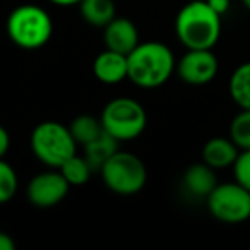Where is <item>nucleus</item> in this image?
Returning <instances> with one entry per match:
<instances>
[{
	"mask_svg": "<svg viewBox=\"0 0 250 250\" xmlns=\"http://www.w3.org/2000/svg\"><path fill=\"white\" fill-rule=\"evenodd\" d=\"M127 79L143 89H156L163 86L177 69L173 52L161 42L139 43L127 55Z\"/></svg>",
	"mask_w": 250,
	"mask_h": 250,
	"instance_id": "f257e3e1",
	"label": "nucleus"
},
{
	"mask_svg": "<svg viewBox=\"0 0 250 250\" xmlns=\"http://www.w3.org/2000/svg\"><path fill=\"white\" fill-rule=\"evenodd\" d=\"M100 120L104 132L110 134L118 143H124L136 139L144 132L147 115L139 101L122 96L104 104Z\"/></svg>",
	"mask_w": 250,
	"mask_h": 250,
	"instance_id": "39448f33",
	"label": "nucleus"
},
{
	"mask_svg": "<svg viewBox=\"0 0 250 250\" xmlns=\"http://www.w3.org/2000/svg\"><path fill=\"white\" fill-rule=\"evenodd\" d=\"M70 132H72L74 139L81 146H87L89 143H93L94 139L101 136L104 132L103 125H101L100 118H94L91 115H79L72 120V124L69 125Z\"/></svg>",
	"mask_w": 250,
	"mask_h": 250,
	"instance_id": "dca6fc26",
	"label": "nucleus"
},
{
	"mask_svg": "<svg viewBox=\"0 0 250 250\" xmlns=\"http://www.w3.org/2000/svg\"><path fill=\"white\" fill-rule=\"evenodd\" d=\"M228 91L233 103L240 110H250V62L242 63L233 70Z\"/></svg>",
	"mask_w": 250,
	"mask_h": 250,
	"instance_id": "2eb2a0df",
	"label": "nucleus"
},
{
	"mask_svg": "<svg viewBox=\"0 0 250 250\" xmlns=\"http://www.w3.org/2000/svg\"><path fill=\"white\" fill-rule=\"evenodd\" d=\"M18 173L16 170L4 161V158L0 160V204H5L9 202L18 192Z\"/></svg>",
	"mask_w": 250,
	"mask_h": 250,
	"instance_id": "aec40b11",
	"label": "nucleus"
},
{
	"mask_svg": "<svg viewBox=\"0 0 250 250\" xmlns=\"http://www.w3.org/2000/svg\"><path fill=\"white\" fill-rule=\"evenodd\" d=\"M229 139L240 151L250 149V110H240L229 124Z\"/></svg>",
	"mask_w": 250,
	"mask_h": 250,
	"instance_id": "6ab92c4d",
	"label": "nucleus"
},
{
	"mask_svg": "<svg viewBox=\"0 0 250 250\" xmlns=\"http://www.w3.org/2000/svg\"><path fill=\"white\" fill-rule=\"evenodd\" d=\"M219 63L212 48H190L177 63V72L190 86H204L216 77Z\"/></svg>",
	"mask_w": 250,
	"mask_h": 250,
	"instance_id": "6e6552de",
	"label": "nucleus"
},
{
	"mask_svg": "<svg viewBox=\"0 0 250 250\" xmlns=\"http://www.w3.org/2000/svg\"><path fill=\"white\" fill-rule=\"evenodd\" d=\"M52 4L59 5V7H70V5H79L81 0H50Z\"/></svg>",
	"mask_w": 250,
	"mask_h": 250,
	"instance_id": "393cba45",
	"label": "nucleus"
},
{
	"mask_svg": "<svg viewBox=\"0 0 250 250\" xmlns=\"http://www.w3.org/2000/svg\"><path fill=\"white\" fill-rule=\"evenodd\" d=\"M175 33L187 50L214 48L221 36V16L206 0H192L178 11Z\"/></svg>",
	"mask_w": 250,
	"mask_h": 250,
	"instance_id": "f03ea898",
	"label": "nucleus"
},
{
	"mask_svg": "<svg viewBox=\"0 0 250 250\" xmlns=\"http://www.w3.org/2000/svg\"><path fill=\"white\" fill-rule=\"evenodd\" d=\"M84 151H86V160L89 161L93 170L94 168L100 170L101 165H103L115 151H118V141L113 139L110 134L103 132L98 139H94L93 143L84 146Z\"/></svg>",
	"mask_w": 250,
	"mask_h": 250,
	"instance_id": "f3484780",
	"label": "nucleus"
},
{
	"mask_svg": "<svg viewBox=\"0 0 250 250\" xmlns=\"http://www.w3.org/2000/svg\"><path fill=\"white\" fill-rule=\"evenodd\" d=\"M101 180L118 195H136L147 182L143 160L127 151H115L100 168Z\"/></svg>",
	"mask_w": 250,
	"mask_h": 250,
	"instance_id": "423d86ee",
	"label": "nucleus"
},
{
	"mask_svg": "<svg viewBox=\"0 0 250 250\" xmlns=\"http://www.w3.org/2000/svg\"><path fill=\"white\" fill-rule=\"evenodd\" d=\"M242 4L245 5V7H247V9H249V11H250V0H242Z\"/></svg>",
	"mask_w": 250,
	"mask_h": 250,
	"instance_id": "a878e982",
	"label": "nucleus"
},
{
	"mask_svg": "<svg viewBox=\"0 0 250 250\" xmlns=\"http://www.w3.org/2000/svg\"><path fill=\"white\" fill-rule=\"evenodd\" d=\"M206 201L209 212L221 223L238 225L250 219V190L238 182L218 184Z\"/></svg>",
	"mask_w": 250,
	"mask_h": 250,
	"instance_id": "0eeeda50",
	"label": "nucleus"
},
{
	"mask_svg": "<svg viewBox=\"0 0 250 250\" xmlns=\"http://www.w3.org/2000/svg\"><path fill=\"white\" fill-rule=\"evenodd\" d=\"M9 147H11V136L4 125H0V160L7 154Z\"/></svg>",
	"mask_w": 250,
	"mask_h": 250,
	"instance_id": "4be33fe9",
	"label": "nucleus"
},
{
	"mask_svg": "<svg viewBox=\"0 0 250 250\" xmlns=\"http://www.w3.org/2000/svg\"><path fill=\"white\" fill-rule=\"evenodd\" d=\"M216 185H218V178H216L214 168L206 165L204 161L190 165L184 173V187L199 199L208 197Z\"/></svg>",
	"mask_w": 250,
	"mask_h": 250,
	"instance_id": "ddd939ff",
	"label": "nucleus"
},
{
	"mask_svg": "<svg viewBox=\"0 0 250 250\" xmlns=\"http://www.w3.org/2000/svg\"><path fill=\"white\" fill-rule=\"evenodd\" d=\"M93 72L100 83L104 84L122 83V81H125L127 76H129L127 55L106 48L94 59Z\"/></svg>",
	"mask_w": 250,
	"mask_h": 250,
	"instance_id": "9b49d317",
	"label": "nucleus"
},
{
	"mask_svg": "<svg viewBox=\"0 0 250 250\" xmlns=\"http://www.w3.org/2000/svg\"><path fill=\"white\" fill-rule=\"evenodd\" d=\"M209 5H211L212 11H216L219 16L226 14V12L229 11V5H231V2L229 0H206Z\"/></svg>",
	"mask_w": 250,
	"mask_h": 250,
	"instance_id": "5701e85b",
	"label": "nucleus"
},
{
	"mask_svg": "<svg viewBox=\"0 0 250 250\" xmlns=\"http://www.w3.org/2000/svg\"><path fill=\"white\" fill-rule=\"evenodd\" d=\"M240 154V149L228 137H211L202 147V161L214 170L233 167Z\"/></svg>",
	"mask_w": 250,
	"mask_h": 250,
	"instance_id": "f8f14e48",
	"label": "nucleus"
},
{
	"mask_svg": "<svg viewBox=\"0 0 250 250\" xmlns=\"http://www.w3.org/2000/svg\"><path fill=\"white\" fill-rule=\"evenodd\" d=\"M81 18L91 26L104 28L117 16L113 0H81Z\"/></svg>",
	"mask_w": 250,
	"mask_h": 250,
	"instance_id": "4468645a",
	"label": "nucleus"
},
{
	"mask_svg": "<svg viewBox=\"0 0 250 250\" xmlns=\"http://www.w3.org/2000/svg\"><path fill=\"white\" fill-rule=\"evenodd\" d=\"M16 249V242L11 235L0 231V250H14Z\"/></svg>",
	"mask_w": 250,
	"mask_h": 250,
	"instance_id": "b1692460",
	"label": "nucleus"
},
{
	"mask_svg": "<svg viewBox=\"0 0 250 250\" xmlns=\"http://www.w3.org/2000/svg\"><path fill=\"white\" fill-rule=\"evenodd\" d=\"M72 132L60 122L46 120L38 124L31 132V151L38 161L50 168H60L69 158L77 154Z\"/></svg>",
	"mask_w": 250,
	"mask_h": 250,
	"instance_id": "20e7f679",
	"label": "nucleus"
},
{
	"mask_svg": "<svg viewBox=\"0 0 250 250\" xmlns=\"http://www.w3.org/2000/svg\"><path fill=\"white\" fill-rule=\"evenodd\" d=\"M59 170H60V173L65 177V180L70 184V187H79V185H84L89 182L93 167H91L89 161L86 160V156L81 158L79 154H74V156L69 158Z\"/></svg>",
	"mask_w": 250,
	"mask_h": 250,
	"instance_id": "a211bd4d",
	"label": "nucleus"
},
{
	"mask_svg": "<svg viewBox=\"0 0 250 250\" xmlns=\"http://www.w3.org/2000/svg\"><path fill=\"white\" fill-rule=\"evenodd\" d=\"M5 29L16 46L22 50H38L52 38L53 21L40 5L22 4L9 14Z\"/></svg>",
	"mask_w": 250,
	"mask_h": 250,
	"instance_id": "7ed1b4c3",
	"label": "nucleus"
},
{
	"mask_svg": "<svg viewBox=\"0 0 250 250\" xmlns=\"http://www.w3.org/2000/svg\"><path fill=\"white\" fill-rule=\"evenodd\" d=\"M231 168L235 182H238L240 185L250 190V149L240 151L238 158H236Z\"/></svg>",
	"mask_w": 250,
	"mask_h": 250,
	"instance_id": "412c9836",
	"label": "nucleus"
},
{
	"mask_svg": "<svg viewBox=\"0 0 250 250\" xmlns=\"http://www.w3.org/2000/svg\"><path fill=\"white\" fill-rule=\"evenodd\" d=\"M70 184L60 170H48L35 175L28 184V199L40 209L53 208L60 204L69 194Z\"/></svg>",
	"mask_w": 250,
	"mask_h": 250,
	"instance_id": "1a4fd4ad",
	"label": "nucleus"
},
{
	"mask_svg": "<svg viewBox=\"0 0 250 250\" xmlns=\"http://www.w3.org/2000/svg\"><path fill=\"white\" fill-rule=\"evenodd\" d=\"M103 42L108 50L129 55L139 45L137 26L129 18H117L115 16L103 28Z\"/></svg>",
	"mask_w": 250,
	"mask_h": 250,
	"instance_id": "9d476101",
	"label": "nucleus"
}]
</instances>
